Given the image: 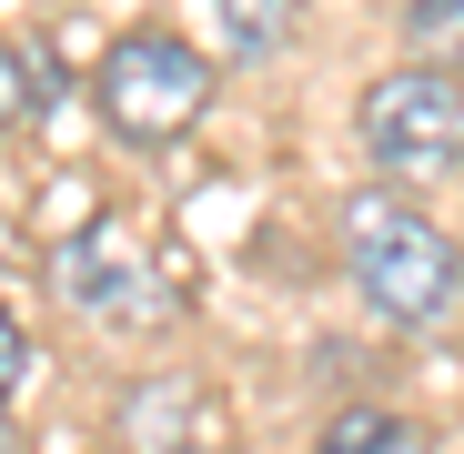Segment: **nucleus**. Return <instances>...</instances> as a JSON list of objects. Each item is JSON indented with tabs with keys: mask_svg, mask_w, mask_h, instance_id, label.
I'll return each mask as SVG.
<instances>
[{
	"mask_svg": "<svg viewBox=\"0 0 464 454\" xmlns=\"http://www.w3.org/2000/svg\"><path fill=\"white\" fill-rule=\"evenodd\" d=\"M394 444H404V424L383 414V404H353V414L324 424V454H394Z\"/></svg>",
	"mask_w": 464,
	"mask_h": 454,
	"instance_id": "obj_7",
	"label": "nucleus"
},
{
	"mask_svg": "<svg viewBox=\"0 0 464 454\" xmlns=\"http://www.w3.org/2000/svg\"><path fill=\"white\" fill-rule=\"evenodd\" d=\"M92 101L111 121V141L131 151H162L212 111V51H192L182 31H121L92 71Z\"/></svg>",
	"mask_w": 464,
	"mask_h": 454,
	"instance_id": "obj_2",
	"label": "nucleus"
},
{
	"mask_svg": "<svg viewBox=\"0 0 464 454\" xmlns=\"http://www.w3.org/2000/svg\"><path fill=\"white\" fill-rule=\"evenodd\" d=\"M353 131H363L383 182H444V172H464V92L444 82L434 61H404V71H383V82H363Z\"/></svg>",
	"mask_w": 464,
	"mask_h": 454,
	"instance_id": "obj_3",
	"label": "nucleus"
},
{
	"mask_svg": "<svg viewBox=\"0 0 464 454\" xmlns=\"http://www.w3.org/2000/svg\"><path fill=\"white\" fill-rule=\"evenodd\" d=\"M51 293H61L82 324H141V314H162L151 253L121 233V222H92V233H71V243L51 253Z\"/></svg>",
	"mask_w": 464,
	"mask_h": 454,
	"instance_id": "obj_4",
	"label": "nucleus"
},
{
	"mask_svg": "<svg viewBox=\"0 0 464 454\" xmlns=\"http://www.w3.org/2000/svg\"><path fill=\"white\" fill-rule=\"evenodd\" d=\"M0 454H11V414H0Z\"/></svg>",
	"mask_w": 464,
	"mask_h": 454,
	"instance_id": "obj_10",
	"label": "nucleus"
},
{
	"mask_svg": "<svg viewBox=\"0 0 464 454\" xmlns=\"http://www.w3.org/2000/svg\"><path fill=\"white\" fill-rule=\"evenodd\" d=\"M343 273H353V293H363L394 333L444 324V303H454V283H464L444 222H424V212L394 202V192H353V202H343Z\"/></svg>",
	"mask_w": 464,
	"mask_h": 454,
	"instance_id": "obj_1",
	"label": "nucleus"
},
{
	"mask_svg": "<svg viewBox=\"0 0 464 454\" xmlns=\"http://www.w3.org/2000/svg\"><path fill=\"white\" fill-rule=\"evenodd\" d=\"M21 101H31V82H21V61H11V51H0V131H11V121H21Z\"/></svg>",
	"mask_w": 464,
	"mask_h": 454,
	"instance_id": "obj_9",
	"label": "nucleus"
},
{
	"mask_svg": "<svg viewBox=\"0 0 464 454\" xmlns=\"http://www.w3.org/2000/svg\"><path fill=\"white\" fill-rule=\"evenodd\" d=\"M21 363H31V343H21V324H11V314H0V394L21 384Z\"/></svg>",
	"mask_w": 464,
	"mask_h": 454,
	"instance_id": "obj_8",
	"label": "nucleus"
},
{
	"mask_svg": "<svg viewBox=\"0 0 464 454\" xmlns=\"http://www.w3.org/2000/svg\"><path fill=\"white\" fill-rule=\"evenodd\" d=\"M293 11H303V0H212V31H222L232 61H263V51L293 41Z\"/></svg>",
	"mask_w": 464,
	"mask_h": 454,
	"instance_id": "obj_5",
	"label": "nucleus"
},
{
	"mask_svg": "<svg viewBox=\"0 0 464 454\" xmlns=\"http://www.w3.org/2000/svg\"><path fill=\"white\" fill-rule=\"evenodd\" d=\"M404 41H414V61H464V0H404Z\"/></svg>",
	"mask_w": 464,
	"mask_h": 454,
	"instance_id": "obj_6",
	"label": "nucleus"
}]
</instances>
